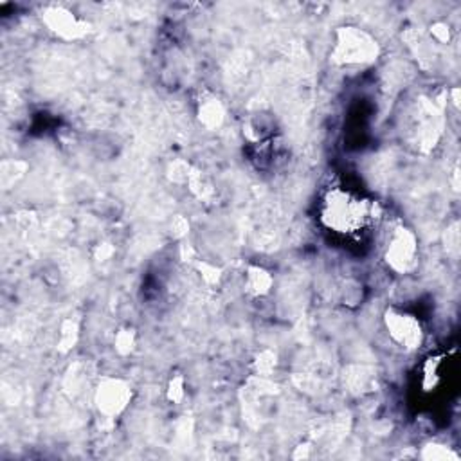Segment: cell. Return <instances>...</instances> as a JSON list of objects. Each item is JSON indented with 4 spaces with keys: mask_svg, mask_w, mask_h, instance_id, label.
<instances>
[{
    "mask_svg": "<svg viewBox=\"0 0 461 461\" xmlns=\"http://www.w3.org/2000/svg\"><path fill=\"white\" fill-rule=\"evenodd\" d=\"M376 42L357 28H343L337 33L334 60L343 65H359L376 60Z\"/></svg>",
    "mask_w": 461,
    "mask_h": 461,
    "instance_id": "obj_2",
    "label": "cell"
},
{
    "mask_svg": "<svg viewBox=\"0 0 461 461\" xmlns=\"http://www.w3.org/2000/svg\"><path fill=\"white\" fill-rule=\"evenodd\" d=\"M130 399H132V390L121 378L101 380L96 393V404L100 411L107 417H117L121 411H125Z\"/></svg>",
    "mask_w": 461,
    "mask_h": 461,
    "instance_id": "obj_3",
    "label": "cell"
},
{
    "mask_svg": "<svg viewBox=\"0 0 461 461\" xmlns=\"http://www.w3.org/2000/svg\"><path fill=\"white\" fill-rule=\"evenodd\" d=\"M51 17H53V22L49 24L54 31H60L65 36H74L76 31H78V22L74 20L72 15L60 12V13H53Z\"/></svg>",
    "mask_w": 461,
    "mask_h": 461,
    "instance_id": "obj_6",
    "label": "cell"
},
{
    "mask_svg": "<svg viewBox=\"0 0 461 461\" xmlns=\"http://www.w3.org/2000/svg\"><path fill=\"white\" fill-rule=\"evenodd\" d=\"M386 325L392 337L404 348H417L422 343V328L420 323L408 314L402 312H390L386 316Z\"/></svg>",
    "mask_w": 461,
    "mask_h": 461,
    "instance_id": "obj_5",
    "label": "cell"
},
{
    "mask_svg": "<svg viewBox=\"0 0 461 461\" xmlns=\"http://www.w3.org/2000/svg\"><path fill=\"white\" fill-rule=\"evenodd\" d=\"M368 218H369L368 202L360 200L359 197L348 191L336 190L323 202V220L330 229L336 230V233H343V235L357 233L359 229L364 227Z\"/></svg>",
    "mask_w": 461,
    "mask_h": 461,
    "instance_id": "obj_1",
    "label": "cell"
},
{
    "mask_svg": "<svg viewBox=\"0 0 461 461\" xmlns=\"http://www.w3.org/2000/svg\"><path fill=\"white\" fill-rule=\"evenodd\" d=\"M200 116L207 126H214V125H220V121L223 117V110L216 101H211L202 109Z\"/></svg>",
    "mask_w": 461,
    "mask_h": 461,
    "instance_id": "obj_8",
    "label": "cell"
},
{
    "mask_svg": "<svg viewBox=\"0 0 461 461\" xmlns=\"http://www.w3.org/2000/svg\"><path fill=\"white\" fill-rule=\"evenodd\" d=\"M386 258H388V263L399 272H406L415 267L417 240L408 229H399L393 235Z\"/></svg>",
    "mask_w": 461,
    "mask_h": 461,
    "instance_id": "obj_4",
    "label": "cell"
},
{
    "mask_svg": "<svg viewBox=\"0 0 461 461\" xmlns=\"http://www.w3.org/2000/svg\"><path fill=\"white\" fill-rule=\"evenodd\" d=\"M269 285H271V276L262 271V269H255L249 276V287L253 292L260 294V292H267L269 290Z\"/></svg>",
    "mask_w": 461,
    "mask_h": 461,
    "instance_id": "obj_7",
    "label": "cell"
}]
</instances>
